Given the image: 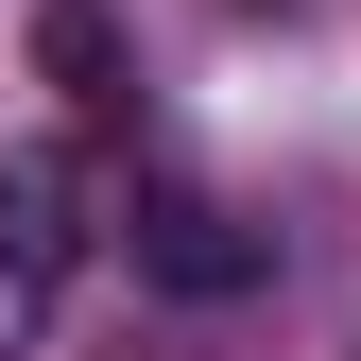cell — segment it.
<instances>
[{"label": "cell", "instance_id": "1", "mask_svg": "<svg viewBox=\"0 0 361 361\" xmlns=\"http://www.w3.org/2000/svg\"><path fill=\"white\" fill-rule=\"evenodd\" d=\"M69 258H86V155L69 138H18V155H0V344L52 327Z\"/></svg>", "mask_w": 361, "mask_h": 361}, {"label": "cell", "instance_id": "2", "mask_svg": "<svg viewBox=\"0 0 361 361\" xmlns=\"http://www.w3.org/2000/svg\"><path fill=\"white\" fill-rule=\"evenodd\" d=\"M121 241H138V276H155V293H190V310H224V293L276 276V241H258L224 190H190V172H155V190L121 207Z\"/></svg>", "mask_w": 361, "mask_h": 361}, {"label": "cell", "instance_id": "3", "mask_svg": "<svg viewBox=\"0 0 361 361\" xmlns=\"http://www.w3.org/2000/svg\"><path fill=\"white\" fill-rule=\"evenodd\" d=\"M35 86H52L69 121H121V104H138V52H121L104 0H35Z\"/></svg>", "mask_w": 361, "mask_h": 361}]
</instances>
